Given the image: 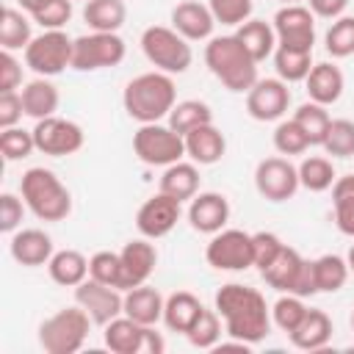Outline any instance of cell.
<instances>
[{"instance_id":"7402d4cb","label":"cell","mask_w":354,"mask_h":354,"mask_svg":"<svg viewBox=\"0 0 354 354\" xmlns=\"http://www.w3.org/2000/svg\"><path fill=\"white\" fill-rule=\"evenodd\" d=\"M8 249H11V257H14L19 266H25V268L47 266L50 257L55 254L53 238H50L44 230H36V227H30V230H17V232L11 235Z\"/></svg>"},{"instance_id":"52a82bcc","label":"cell","mask_w":354,"mask_h":354,"mask_svg":"<svg viewBox=\"0 0 354 354\" xmlns=\"http://www.w3.org/2000/svg\"><path fill=\"white\" fill-rule=\"evenodd\" d=\"M260 277L266 279L268 288L279 290V293H293V296H315V274H313V260H304L293 246L285 243V249L279 252V257L260 271Z\"/></svg>"},{"instance_id":"7c38bea8","label":"cell","mask_w":354,"mask_h":354,"mask_svg":"<svg viewBox=\"0 0 354 354\" xmlns=\"http://www.w3.org/2000/svg\"><path fill=\"white\" fill-rule=\"evenodd\" d=\"M205 260L210 268L216 271H246L254 266L252 257V232L243 230H218L207 249H205Z\"/></svg>"},{"instance_id":"2e32d148","label":"cell","mask_w":354,"mask_h":354,"mask_svg":"<svg viewBox=\"0 0 354 354\" xmlns=\"http://www.w3.org/2000/svg\"><path fill=\"white\" fill-rule=\"evenodd\" d=\"M271 25H274L279 47L313 50V44H315V14L307 6H299V3L282 6L274 14Z\"/></svg>"},{"instance_id":"9a60e30c","label":"cell","mask_w":354,"mask_h":354,"mask_svg":"<svg viewBox=\"0 0 354 354\" xmlns=\"http://www.w3.org/2000/svg\"><path fill=\"white\" fill-rule=\"evenodd\" d=\"M75 304H80L97 326H105L124 313V290L86 277L75 288Z\"/></svg>"},{"instance_id":"30bf717a","label":"cell","mask_w":354,"mask_h":354,"mask_svg":"<svg viewBox=\"0 0 354 354\" xmlns=\"http://www.w3.org/2000/svg\"><path fill=\"white\" fill-rule=\"evenodd\" d=\"M124 39L119 33H83L75 39L72 50V69L77 72H97V69H111L124 61Z\"/></svg>"},{"instance_id":"f546056e","label":"cell","mask_w":354,"mask_h":354,"mask_svg":"<svg viewBox=\"0 0 354 354\" xmlns=\"http://www.w3.org/2000/svg\"><path fill=\"white\" fill-rule=\"evenodd\" d=\"M235 36L241 39V44L249 50V55H252L257 64L266 61L268 55H274V50H277L274 25L266 22V19H246L243 25H238Z\"/></svg>"},{"instance_id":"f35d334b","label":"cell","mask_w":354,"mask_h":354,"mask_svg":"<svg viewBox=\"0 0 354 354\" xmlns=\"http://www.w3.org/2000/svg\"><path fill=\"white\" fill-rule=\"evenodd\" d=\"M293 122L307 133V138H310L313 147H321L324 138H326V130H329L332 116H329L326 105H318V102L310 100V102H301V105L293 111Z\"/></svg>"},{"instance_id":"277c9868","label":"cell","mask_w":354,"mask_h":354,"mask_svg":"<svg viewBox=\"0 0 354 354\" xmlns=\"http://www.w3.org/2000/svg\"><path fill=\"white\" fill-rule=\"evenodd\" d=\"M19 194L39 221H64L72 213V194L55 171L33 166L19 180Z\"/></svg>"},{"instance_id":"f1b7e54d","label":"cell","mask_w":354,"mask_h":354,"mask_svg":"<svg viewBox=\"0 0 354 354\" xmlns=\"http://www.w3.org/2000/svg\"><path fill=\"white\" fill-rule=\"evenodd\" d=\"M163 194H169L171 199L177 202H191L196 194H199V169L196 163H185V160H177L171 166L163 169L160 174V188Z\"/></svg>"},{"instance_id":"ee69618b","label":"cell","mask_w":354,"mask_h":354,"mask_svg":"<svg viewBox=\"0 0 354 354\" xmlns=\"http://www.w3.org/2000/svg\"><path fill=\"white\" fill-rule=\"evenodd\" d=\"M321 147L332 158H351L354 155V122L351 119H332Z\"/></svg>"},{"instance_id":"5bb4252c","label":"cell","mask_w":354,"mask_h":354,"mask_svg":"<svg viewBox=\"0 0 354 354\" xmlns=\"http://www.w3.org/2000/svg\"><path fill=\"white\" fill-rule=\"evenodd\" d=\"M33 141H36V149L41 155L64 158V155H75L83 147L86 136H83V127L77 122L64 119V116H47V119L36 122Z\"/></svg>"},{"instance_id":"836d02e7","label":"cell","mask_w":354,"mask_h":354,"mask_svg":"<svg viewBox=\"0 0 354 354\" xmlns=\"http://www.w3.org/2000/svg\"><path fill=\"white\" fill-rule=\"evenodd\" d=\"M313 274H315V288L318 293H337L346 279H348V260L340 254H321L313 260Z\"/></svg>"},{"instance_id":"680465c9","label":"cell","mask_w":354,"mask_h":354,"mask_svg":"<svg viewBox=\"0 0 354 354\" xmlns=\"http://www.w3.org/2000/svg\"><path fill=\"white\" fill-rule=\"evenodd\" d=\"M351 329H354V313H351Z\"/></svg>"},{"instance_id":"9f6ffc18","label":"cell","mask_w":354,"mask_h":354,"mask_svg":"<svg viewBox=\"0 0 354 354\" xmlns=\"http://www.w3.org/2000/svg\"><path fill=\"white\" fill-rule=\"evenodd\" d=\"M346 260H348V271L354 274V243H351V249H348V254H346Z\"/></svg>"},{"instance_id":"bcb514c9","label":"cell","mask_w":354,"mask_h":354,"mask_svg":"<svg viewBox=\"0 0 354 354\" xmlns=\"http://www.w3.org/2000/svg\"><path fill=\"white\" fill-rule=\"evenodd\" d=\"M207 8L216 19V25H243L246 19H252V0H207Z\"/></svg>"},{"instance_id":"ab89813d","label":"cell","mask_w":354,"mask_h":354,"mask_svg":"<svg viewBox=\"0 0 354 354\" xmlns=\"http://www.w3.org/2000/svg\"><path fill=\"white\" fill-rule=\"evenodd\" d=\"M307 304H304V299L301 296H293V293H282L277 301H274V307H271V324L277 326V329H282L285 335H290L299 324H301V318L307 315Z\"/></svg>"},{"instance_id":"f5cc1de1","label":"cell","mask_w":354,"mask_h":354,"mask_svg":"<svg viewBox=\"0 0 354 354\" xmlns=\"http://www.w3.org/2000/svg\"><path fill=\"white\" fill-rule=\"evenodd\" d=\"M22 116H25L22 94H17V91H0V130L17 127Z\"/></svg>"},{"instance_id":"603a6c76","label":"cell","mask_w":354,"mask_h":354,"mask_svg":"<svg viewBox=\"0 0 354 354\" xmlns=\"http://www.w3.org/2000/svg\"><path fill=\"white\" fill-rule=\"evenodd\" d=\"M183 138H185V158H191L196 166H213L227 152V138L213 122L185 133Z\"/></svg>"},{"instance_id":"1f68e13d","label":"cell","mask_w":354,"mask_h":354,"mask_svg":"<svg viewBox=\"0 0 354 354\" xmlns=\"http://www.w3.org/2000/svg\"><path fill=\"white\" fill-rule=\"evenodd\" d=\"M83 19L91 30L119 33V28L127 19V6L124 0H88L83 6Z\"/></svg>"},{"instance_id":"74e56055","label":"cell","mask_w":354,"mask_h":354,"mask_svg":"<svg viewBox=\"0 0 354 354\" xmlns=\"http://www.w3.org/2000/svg\"><path fill=\"white\" fill-rule=\"evenodd\" d=\"M335 180H337L335 166L324 155H310V158H304L299 163V183H301V188H307L313 194L329 191L335 185Z\"/></svg>"},{"instance_id":"f6af8a7d","label":"cell","mask_w":354,"mask_h":354,"mask_svg":"<svg viewBox=\"0 0 354 354\" xmlns=\"http://www.w3.org/2000/svg\"><path fill=\"white\" fill-rule=\"evenodd\" d=\"M191 340V346L196 348H216L218 337H221V315L216 310H202V315L196 318V324L191 326V332L185 335Z\"/></svg>"},{"instance_id":"44dd1931","label":"cell","mask_w":354,"mask_h":354,"mask_svg":"<svg viewBox=\"0 0 354 354\" xmlns=\"http://www.w3.org/2000/svg\"><path fill=\"white\" fill-rule=\"evenodd\" d=\"M171 28L188 41H207V39H213L216 19L205 3L185 0L171 8Z\"/></svg>"},{"instance_id":"e575fe53","label":"cell","mask_w":354,"mask_h":354,"mask_svg":"<svg viewBox=\"0 0 354 354\" xmlns=\"http://www.w3.org/2000/svg\"><path fill=\"white\" fill-rule=\"evenodd\" d=\"M210 122H213V111L202 100H183L166 116V124L171 130H177L180 136H185V133H191V130H196L202 124H210Z\"/></svg>"},{"instance_id":"5b68a950","label":"cell","mask_w":354,"mask_h":354,"mask_svg":"<svg viewBox=\"0 0 354 354\" xmlns=\"http://www.w3.org/2000/svg\"><path fill=\"white\" fill-rule=\"evenodd\" d=\"M91 315L75 304V307H64L58 313H53L50 318L41 321L39 326V346L47 354H75L83 348L88 329H91Z\"/></svg>"},{"instance_id":"8fae6325","label":"cell","mask_w":354,"mask_h":354,"mask_svg":"<svg viewBox=\"0 0 354 354\" xmlns=\"http://www.w3.org/2000/svg\"><path fill=\"white\" fill-rule=\"evenodd\" d=\"M102 340L113 354H163L166 343L155 326H144L124 313L102 326Z\"/></svg>"},{"instance_id":"681fc988","label":"cell","mask_w":354,"mask_h":354,"mask_svg":"<svg viewBox=\"0 0 354 354\" xmlns=\"http://www.w3.org/2000/svg\"><path fill=\"white\" fill-rule=\"evenodd\" d=\"M88 277L105 285L119 282V252H97L88 257Z\"/></svg>"},{"instance_id":"11a10c76","label":"cell","mask_w":354,"mask_h":354,"mask_svg":"<svg viewBox=\"0 0 354 354\" xmlns=\"http://www.w3.org/2000/svg\"><path fill=\"white\" fill-rule=\"evenodd\" d=\"M17 3H19V8H22V11L36 14V11H39V8H44L50 0H17Z\"/></svg>"},{"instance_id":"4dcf8cb0","label":"cell","mask_w":354,"mask_h":354,"mask_svg":"<svg viewBox=\"0 0 354 354\" xmlns=\"http://www.w3.org/2000/svg\"><path fill=\"white\" fill-rule=\"evenodd\" d=\"M47 271H50V279L55 285H64V288H77L86 277H88V260L77 252V249H61L50 257L47 263Z\"/></svg>"},{"instance_id":"f907efd6","label":"cell","mask_w":354,"mask_h":354,"mask_svg":"<svg viewBox=\"0 0 354 354\" xmlns=\"http://www.w3.org/2000/svg\"><path fill=\"white\" fill-rule=\"evenodd\" d=\"M25 199H19L17 194H3L0 196V230L6 232V235H14L17 230H19V224H22V216H25Z\"/></svg>"},{"instance_id":"816d5d0a","label":"cell","mask_w":354,"mask_h":354,"mask_svg":"<svg viewBox=\"0 0 354 354\" xmlns=\"http://www.w3.org/2000/svg\"><path fill=\"white\" fill-rule=\"evenodd\" d=\"M22 86V64L11 50H0V91H17Z\"/></svg>"},{"instance_id":"db71d44e","label":"cell","mask_w":354,"mask_h":354,"mask_svg":"<svg viewBox=\"0 0 354 354\" xmlns=\"http://www.w3.org/2000/svg\"><path fill=\"white\" fill-rule=\"evenodd\" d=\"M307 3H310L307 8L321 19H337L348 8V0H307Z\"/></svg>"},{"instance_id":"484cf974","label":"cell","mask_w":354,"mask_h":354,"mask_svg":"<svg viewBox=\"0 0 354 354\" xmlns=\"http://www.w3.org/2000/svg\"><path fill=\"white\" fill-rule=\"evenodd\" d=\"M22 105H25V116L30 119H47V116H55L58 111V102H61V94H58V86L50 80V77H33L22 86Z\"/></svg>"},{"instance_id":"e0dca14e","label":"cell","mask_w":354,"mask_h":354,"mask_svg":"<svg viewBox=\"0 0 354 354\" xmlns=\"http://www.w3.org/2000/svg\"><path fill=\"white\" fill-rule=\"evenodd\" d=\"M290 105V88L279 77H266L246 91V113L254 122H279L288 113Z\"/></svg>"},{"instance_id":"9c48e42d","label":"cell","mask_w":354,"mask_h":354,"mask_svg":"<svg viewBox=\"0 0 354 354\" xmlns=\"http://www.w3.org/2000/svg\"><path fill=\"white\" fill-rule=\"evenodd\" d=\"M133 152L147 166H171L185 158V138L169 124L152 122L133 133Z\"/></svg>"},{"instance_id":"60d3db41","label":"cell","mask_w":354,"mask_h":354,"mask_svg":"<svg viewBox=\"0 0 354 354\" xmlns=\"http://www.w3.org/2000/svg\"><path fill=\"white\" fill-rule=\"evenodd\" d=\"M324 47L332 58H348L354 55V17H337L332 19V25L326 28L324 36Z\"/></svg>"},{"instance_id":"4fadbf2b","label":"cell","mask_w":354,"mask_h":354,"mask_svg":"<svg viewBox=\"0 0 354 354\" xmlns=\"http://www.w3.org/2000/svg\"><path fill=\"white\" fill-rule=\"evenodd\" d=\"M299 185V166H293L290 158H263L254 169V188L266 202H288Z\"/></svg>"},{"instance_id":"d590c367","label":"cell","mask_w":354,"mask_h":354,"mask_svg":"<svg viewBox=\"0 0 354 354\" xmlns=\"http://www.w3.org/2000/svg\"><path fill=\"white\" fill-rule=\"evenodd\" d=\"M332 207H335V224L343 235L354 238V174L337 177L332 185Z\"/></svg>"},{"instance_id":"ffe728a7","label":"cell","mask_w":354,"mask_h":354,"mask_svg":"<svg viewBox=\"0 0 354 354\" xmlns=\"http://www.w3.org/2000/svg\"><path fill=\"white\" fill-rule=\"evenodd\" d=\"M230 221V202L224 194L218 191H199L191 202H188V224L196 232L205 235H216L218 230H224Z\"/></svg>"},{"instance_id":"8d00e7d4","label":"cell","mask_w":354,"mask_h":354,"mask_svg":"<svg viewBox=\"0 0 354 354\" xmlns=\"http://www.w3.org/2000/svg\"><path fill=\"white\" fill-rule=\"evenodd\" d=\"M30 19L25 17L22 8H6L0 19V47L3 50H25L30 44Z\"/></svg>"},{"instance_id":"b9f144b4","label":"cell","mask_w":354,"mask_h":354,"mask_svg":"<svg viewBox=\"0 0 354 354\" xmlns=\"http://www.w3.org/2000/svg\"><path fill=\"white\" fill-rule=\"evenodd\" d=\"M310 138L307 133L293 122V119H279V124L274 127V149L285 158H293V155H304L310 149Z\"/></svg>"},{"instance_id":"7a4b0ae2","label":"cell","mask_w":354,"mask_h":354,"mask_svg":"<svg viewBox=\"0 0 354 354\" xmlns=\"http://www.w3.org/2000/svg\"><path fill=\"white\" fill-rule=\"evenodd\" d=\"M122 105H124V113L136 119L138 124L160 122L177 105V86L171 75L158 72V69L136 75L133 80H127L122 91Z\"/></svg>"},{"instance_id":"cb8c5ba5","label":"cell","mask_w":354,"mask_h":354,"mask_svg":"<svg viewBox=\"0 0 354 354\" xmlns=\"http://www.w3.org/2000/svg\"><path fill=\"white\" fill-rule=\"evenodd\" d=\"M304 83H307V97L318 105H335L343 97V88H346V77H343L340 66H335L329 61L313 64Z\"/></svg>"},{"instance_id":"d4e9b609","label":"cell","mask_w":354,"mask_h":354,"mask_svg":"<svg viewBox=\"0 0 354 354\" xmlns=\"http://www.w3.org/2000/svg\"><path fill=\"white\" fill-rule=\"evenodd\" d=\"M163 307H166V299L160 296L158 288L138 285L124 290V315L144 326H155L158 321H163Z\"/></svg>"},{"instance_id":"d6986e66","label":"cell","mask_w":354,"mask_h":354,"mask_svg":"<svg viewBox=\"0 0 354 354\" xmlns=\"http://www.w3.org/2000/svg\"><path fill=\"white\" fill-rule=\"evenodd\" d=\"M180 213H183V202H177V199H171L169 194L158 191L155 196H149V199L138 207V213H136V227H138V232H141L144 238L158 241V238L169 235V232L177 227Z\"/></svg>"},{"instance_id":"c3c4849f","label":"cell","mask_w":354,"mask_h":354,"mask_svg":"<svg viewBox=\"0 0 354 354\" xmlns=\"http://www.w3.org/2000/svg\"><path fill=\"white\" fill-rule=\"evenodd\" d=\"M30 19L44 30H64V25L72 19V0H50L44 8L30 14Z\"/></svg>"},{"instance_id":"4316f807","label":"cell","mask_w":354,"mask_h":354,"mask_svg":"<svg viewBox=\"0 0 354 354\" xmlns=\"http://www.w3.org/2000/svg\"><path fill=\"white\" fill-rule=\"evenodd\" d=\"M290 343L301 351H318L324 348L329 340H332V318L318 310V307H310L307 315L301 318V324L288 335Z\"/></svg>"},{"instance_id":"ac0fdd59","label":"cell","mask_w":354,"mask_h":354,"mask_svg":"<svg viewBox=\"0 0 354 354\" xmlns=\"http://www.w3.org/2000/svg\"><path fill=\"white\" fill-rule=\"evenodd\" d=\"M158 266V249L155 243H149V238H136L130 243L122 246L119 252V290H130L138 285H147V279L152 277Z\"/></svg>"},{"instance_id":"7dc6e473","label":"cell","mask_w":354,"mask_h":354,"mask_svg":"<svg viewBox=\"0 0 354 354\" xmlns=\"http://www.w3.org/2000/svg\"><path fill=\"white\" fill-rule=\"evenodd\" d=\"M282 249H285V243H282V238L277 232H268V230L252 232V257H254V268L257 271H266L279 257Z\"/></svg>"},{"instance_id":"8992f818","label":"cell","mask_w":354,"mask_h":354,"mask_svg":"<svg viewBox=\"0 0 354 354\" xmlns=\"http://www.w3.org/2000/svg\"><path fill=\"white\" fill-rule=\"evenodd\" d=\"M141 50H144L147 61L158 72H166V75H183V72H188V66L194 61L191 41L166 25H149L141 33Z\"/></svg>"},{"instance_id":"91938a15","label":"cell","mask_w":354,"mask_h":354,"mask_svg":"<svg viewBox=\"0 0 354 354\" xmlns=\"http://www.w3.org/2000/svg\"><path fill=\"white\" fill-rule=\"evenodd\" d=\"M83 3H88V0H83Z\"/></svg>"},{"instance_id":"7bdbcfd3","label":"cell","mask_w":354,"mask_h":354,"mask_svg":"<svg viewBox=\"0 0 354 354\" xmlns=\"http://www.w3.org/2000/svg\"><path fill=\"white\" fill-rule=\"evenodd\" d=\"M33 149H36L33 130H25V127H6V130H0V152H3L6 163L25 160V158H30Z\"/></svg>"},{"instance_id":"3957f363","label":"cell","mask_w":354,"mask_h":354,"mask_svg":"<svg viewBox=\"0 0 354 354\" xmlns=\"http://www.w3.org/2000/svg\"><path fill=\"white\" fill-rule=\"evenodd\" d=\"M205 64L227 91L246 94L257 83V61L249 55V50L241 44L235 33L207 39Z\"/></svg>"},{"instance_id":"83f0119b","label":"cell","mask_w":354,"mask_h":354,"mask_svg":"<svg viewBox=\"0 0 354 354\" xmlns=\"http://www.w3.org/2000/svg\"><path fill=\"white\" fill-rule=\"evenodd\" d=\"M205 304L188 293V290H177L166 299V307H163V324L169 332H177V335H188L191 326L196 324V318L202 315Z\"/></svg>"},{"instance_id":"6da1fadb","label":"cell","mask_w":354,"mask_h":354,"mask_svg":"<svg viewBox=\"0 0 354 354\" xmlns=\"http://www.w3.org/2000/svg\"><path fill=\"white\" fill-rule=\"evenodd\" d=\"M216 313L224 321V335L235 337L241 343L257 346L271 332V307L266 304V296L257 288L227 282L216 290Z\"/></svg>"},{"instance_id":"d6a6232c","label":"cell","mask_w":354,"mask_h":354,"mask_svg":"<svg viewBox=\"0 0 354 354\" xmlns=\"http://www.w3.org/2000/svg\"><path fill=\"white\" fill-rule=\"evenodd\" d=\"M274 69L277 77L285 83H301L307 80L313 69V50H293V47H279L274 50Z\"/></svg>"},{"instance_id":"6f0895ef","label":"cell","mask_w":354,"mask_h":354,"mask_svg":"<svg viewBox=\"0 0 354 354\" xmlns=\"http://www.w3.org/2000/svg\"><path fill=\"white\" fill-rule=\"evenodd\" d=\"M282 3H285V6H290V3H299V0H282Z\"/></svg>"},{"instance_id":"ba28073f","label":"cell","mask_w":354,"mask_h":354,"mask_svg":"<svg viewBox=\"0 0 354 354\" xmlns=\"http://www.w3.org/2000/svg\"><path fill=\"white\" fill-rule=\"evenodd\" d=\"M75 39L66 30H44L25 47V66L39 77H55L72 69Z\"/></svg>"}]
</instances>
